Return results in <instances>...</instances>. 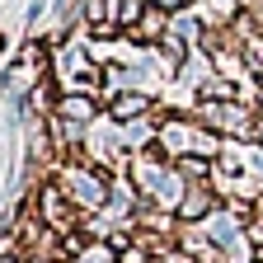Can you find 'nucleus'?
I'll return each mask as SVG.
<instances>
[{
  "label": "nucleus",
  "mask_w": 263,
  "mask_h": 263,
  "mask_svg": "<svg viewBox=\"0 0 263 263\" xmlns=\"http://www.w3.org/2000/svg\"><path fill=\"white\" fill-rule=\"evenodd\" d=\"M0 263H28L24 254H0Z\"/></svg>",
  "instance_id": "6e6552de"
},
{
  "label": "nucleus",
  "mask_w": 263,
  "mask_h": 263,
  "mask_svg": "<svg viewBox=\"0 0 263 263\" xmlns=\"http://www.w3.org/2000/svg\"><path fill=\"white\" fill-rule=\"evenodd\" d=\"M38 216L57 230V235H66V230H76V226L85 221V212L66 197V188H61L57 179H47V183L38 188Z\"/></svg>",
  "instance_id": "f257e3e1"
},
{
  "label": "nucleus",
  "mask_w": 263,
  "mask_h": 263,
  "mask_svg": "<svg viewBox=\"0 0 263 263\" xmlns=\"http://www.w3.org/2000/svg\"><path fill=\"white\" fill-rule=\"evenodd\" d=\"M57 118H66L71 127H94L99 118H104V99H99V94L61 89V99H57Z\"/></svg>",
  "instance_id": "20e7f679"
},
{
  "label": "nucleus",
  "mask_w": 263,
  "mask_h": 263,
  "mask_svg": "<svg viewBox=\"0 0 263 263\" xmlns=\"http://www.w3.org/2000/svg\"><path fill=\"white\" fill-rule=\"evenodd\" d=\"M216 207H221V202H216V188H212V183H188V193L179 197L174 216H179L183 226H197V221H207Z\"/></svg>",
  "instance_id": "39448f33"
},
{
  "label": "nucleus",
  "mask_w": 263,
  "mask_h": 263,
  "mask_svg": "<svg viewBox=\"0 0 263 263\" xmlns=\"http://www.w3.org/2000/svg\"><path fill=\"white\" fill-rule=\"evenodd\" d=\"M71 263H118V249H113V245H104V240H89Z\"/></svg>",
  "instance_id": "0eeeda50"
},
{
  "label": "nucleus",
  "mask_w": 263,
  "mask_h": 263,
  "mask_svg": "<svg viewBox=\"0 0 263 263\" xmlns=\"http://www.w3.org/2000/svg\"><path fill=\"white\" fill-rule=\"evenodd\" d=\"M170 5H160V0H146V10H141V19L132 24L127 33H122V43H132V47H155L164 33H170Z\"/></svg>",
  "instance_id": "f03ea898"
},
{
  "label": "nucleus",
  "mask_w": 263,
  "mask_h": 263,
  "mask_svg": "<svg viewBox=\"0 0 263 263\" xmlns=\"http://www.w3.org/2000/svg\"><path fill=\"white\" fill-rule=\"evenodd\" d=\"M155 113V94L151 89H118V94H104V118L108 122H137V118H151Z\"/></svg>",
  "instance_id": "7ed1b4c3"
},
{
  "label": "nucleus",
  "mask_w": 263,
  "mask_h": 263,
  "mask_svg": "<svg viewBox=\"0 0 263 263\" xmlns=\"http://www.w3.org/2000/svg\"><path fill=\"white\" fill-rule=\"evenodd\" d=\"M174 170L183 174V183H212L216 160H207V155H179V160H174Z\"/></svg>",
  "instance_id": "423d86ee"
}]
</instances>
